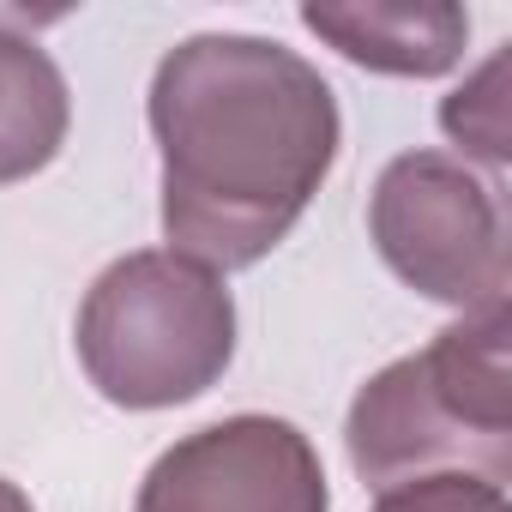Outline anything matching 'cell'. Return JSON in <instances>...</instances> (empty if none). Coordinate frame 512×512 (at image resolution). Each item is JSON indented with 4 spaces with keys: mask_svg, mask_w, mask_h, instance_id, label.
Listing matches in <instances>:
<instances>
[{
    "mask_svg": "<svg viewBox=\"0 0 512 512\" xmlns=\"http://www.w3.org/2000/svg\"><path fill=\"white\" fill-rule=\"evenodd\" d=\"M145 115L163 157V241L205 272L260 266L326 187L344 139L320 67L241 31L175 43Z\"/></svg>",
    "mask_w": 512,
    "mask_h": 512,
    "instance_id": "obj_1",
    "label": "cell"
},
{
    "mask_svg": "<svg viewBox=\"0 0 512 512\" xmlns=\"http://www.w3.org/2000/svg\"><path fill=\"white\" fill-rule=\"evenodd\" d=\"M362 488L386 494L422 476L512 482V314L482 308L434 332L428 350L380 368L344 422Z\"/></svg>",
    "mask_w": 512,
    "mask_h": 512,
    "instance_id": "obj_2",
    "label": "cell"
},
{
    "mask_svg": "<svg viewBox=\"0 0 512 512\" xmlns=\"http://www.w3.org/2000/svg\"><path fill=\"white\" fill-rule=\"evenodd\" d=\"M73 344L109 404L175 410L205 398L235 362V296L181 253L139 247L85 290Z\"/></svg>",
    "mask_w": 512,
    "mask_h": 512,
    "instance_id": "obj_3",
    "label": "cell"
},
{
    "mask_svg": "<svg viewBox=\"0 0 512 512\" xmlns=\"http://www.w3.org/2000/svg\"><path fill=\"white\" fill-rule=\"evenodd\" d=\"M380 260L428 302L458 314L506 308V217L500 193L446 151H404L368 199Z\"/></svg>",
    "mask_w": 512,
    "mask_h": 512,
    "instance_id": "obj_4",
    "label": "cell"
},
{
    "mask_svg": "<svg viewBox=\"0 0 512 512\" xmlns=\"http://www.w3.org/2000/svg\"><path fill=\"white\" fill-rule=\"evenodd\" d=\"M133 512H332V488L296 422L223 416L145 470Z\"/></svg>",
    "mask_w": 512,
    "mask_h": 512,
    "instance_id": "obj_5",
    "label": "cell"
},
{
    "mask_svg": "<svg viewBox=\"0 0 512 512\" xmlns=\"http://www.w3.org/2000/svg\"><path fill=\"white\" fill-rule=\"evenodd\" d=\"M302 25L344 61L392 79H440L470 43V13L452 0H314Z\"/></svg>",
    "mask_w": 512,
    "mask_h": 512,
    "instance_id": "obj_6",
    "label": "cell"
},
{
    "mask_svg": "<svg viewBox=\"0 0 512 512\" xmlns=\"http://www.w3.org/2000/svg\"><path fill=\"white\" fill-rule=\"evenodd\" d=\"M73 127V97L37 37L0 25V187L43 175Z\"/></svg>",
    "mask_w": 512,
    "mask_h": 512,
    "instance_id": "obj_7",
    "label": "cell"
},
{
    "mask_svg": "<svg viewBox=\"0 0 512 512\" xmlns=\"http://www.w3.org/2000/svg\"><path fill=\"white\" fill-rule=\"evenodd\" d=\"M506 67L512 55L494 49L446 103H440V127L452 133L458 151L482 157L488 169H506L512 163V115H506Z\"/></svg>",
    "mask_w": 512,
    "mask_h": 512,
    "instance_id": "obj_8",
    "label": "cell"
},
{
    "mask_svg": "<svg viewBox=\"0 0 512 512\" xmlns=\"http://www.w3.org/2000/svg\"><path fill=\"white\" fill-rule=\"evenodd\" d=\"M374 512H512V500L482 476H422L374 494Z\"/></svg>",
    "mask_w": 512,
    "mask_h": 512,
    "instance_id": "obj_9",
    "label": "cell"
},
{
    "mask_svg": "<svg viewBox=\"0 0 512 512\" xmlns=\"http://www.w3.org/2000/svg\"><path fill=\"white\" fill-rule=\"evenodd\" d=\"M0 512H37V506H31V494H25L19 482H7V476H0Z\"/></svg>",
    "mask_w": 512,
    "mask_h": 512,
    "instance_id": "obj_10",
    "label": "cell"
}]
</instances>
